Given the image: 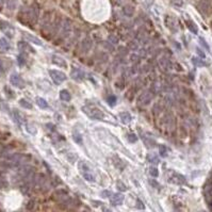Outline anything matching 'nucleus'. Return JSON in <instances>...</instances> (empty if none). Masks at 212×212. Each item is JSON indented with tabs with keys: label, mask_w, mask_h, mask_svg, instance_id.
Listing matches in <instances>:
<instances>
[{
	"label": "nucleus",
	"mask_w": 212,
	"mask_h": 212,
	"mask_svg": "<svg viewBox=\"0 0 212 212\" xmlns=\"http://www.w3.org/2000/svg\"><path fill=\"white\" fill-rule=\"evenodd\" d=\"M117 1H122V0H117Z\"/></svg>",
	"instance_id": "obj_48"
},
{
	"label": "nucleus",
	"mask_w": 212,
	"mask_h": 212,
	"mask_svg": "<svg viewBox=\"0 0 212 212\" xmlns=\"http://www.w3.org/2000/svg\"><path fill=\"white\" fill-rule=\"evenodd\" d=\"M0 30L10 38H12L15 34L14 27L11 24H9V23H7V21H0Z\"/></svg>",
	"instance_id": "obj_4"
},
{
	"label": "nucleus",
	"mask_w": 212,
	"mask_h": 212,
	"mask_svg": "<svg viewBox=\"0 0 212 212\" xmlns=\"http://www.w3.org/2000/svg\"><path fill=\"white\" fill-rule=\"evenodd\" d=\"M174 177L177 178V179H176V180H177L176 182L179 183V184H183V183H186V178L183 177L182 175H180V174L175 173V174H174Z\"/></svg>",
	"instance_id": "obj_29"
},
{
	"label": "nucleus",
	"mask_w": 212,
	"mask_h": 212,
	"mask_svg": "<svg viewBox=\"0 0 212 212\" xmlns=\"http://www.w3.org/2000/svg\"><path fill=\"white\" fill-rule=\"evenodd\" d=\"M52 63L54 64V65H57V66L59 67H62V68H67V63L66 61L64 60L62 57H59V56H52Z\"/></svg>",
	"instance_id": "obj_11"
},
{
	"label": "nucleus",
	"mask_w": 212,
	"mask_h": 212,
	"mask_svg": "<svg viewBox=\"0 0 212 212\" xmlns=\"http://www.w3.org/2000/svg\"><path fill=\"white\" fill-rule=\"evenodd\" d=\"M102 212H112L111 211V210H110V209H108V208H102Z\"/></svg>",
	"instance_id": "obj_45"
},
{
	"label": "nucleus",
	"mask_w": 212,
	"mask_h": 212,
	"mask_svg": "<svg viewBox=\"0 0 212 212\" xmlns=\"http://www.w3.org/2000/svg\"><path fill=\"white\" fill-rule=\"evenodd\" d=\"M192 63L197 67H203V66H206V63L203 61L202 59H198V58H192Z\"/></svg>",
	"instance_id": "obj_26"
},
{
	"label": "nucleus",
	"mask_w": 212,
	"mask_h": 212,
	"mask_svg": "<svg viewBox=\"0 0 212 212\" xmlns=\"http://www.w3.org/2000/svg\"><path fill=\"white\" fill-rule=\"evenodd\" d=\"M10 82L13 86H16L18 89L25 88V81L18 74H12L10 77Z\"/></svg>",
	"instance_id": "obj_5"
},
{
	"label": "nucleus",
	"mask_w": 212,
	"mask_h": 212,
	"mask_svg": "<svg viewBox=\"0 0 212 212\" xmlns=\"http://www.w3.org/2000/svg\"><path fill=\"white\" fill-rule=\"evenodd\" d=\"M159 154L161 155L162 157L167 156V148L165 147V146H163V145L159 146Z\"/></svg>",
	"instance_id": "obj_33"
},
{
	"label": "nucleus",
	"mask_w": 212,
	"mask_h": 212,
	"mask_svg": "<svg viewBox=\"0 0 212 212\" xmlns=\"http://www.w3.org/2000/svg\"><path fill=\"white\" fill-rule=\"evenodd\" d=\"M109 41H111V43L112 44H116L117 43V38L115 36H113V35H110V36H109Z\"/></svg>",
	"instance_id": "obj_41"
},
{
	"label": "nucleus",
	"mask_w": 212,
	"mask_h": 212,
	"mask_svg": "<svg viewBox=\"0 0 212 212\" xmlns=\"http://www.w3.org/2000/svg\"><path fill=\"white\" fill-rule=\"evenodd\" d=\"M159 63L164 69H170L171 68V62H170V60L166 58V57H163V58L160 59Z\"/></svg>",
	"instance_id": "obj_20"
},
{
	"label": "nucleus",
	"mask_w": 212,
	"mask_h": 212,
	"mask_svg": "<svg viewBox=\"0 0 212 212\" xmlns=\"http://www.w3.org/2000/svg\"><path fill=\"white\" fill-rule=\"evenodd\" d=\"M151 99H152V93L150 91H144L139 97V104L146 106V105H148L150 102Z\"/></svg>",
	"instance_id": "obj_6"
},
{
	"label": "nucleus",
	"mask_w": 212,
	"mask_h": 212,
	"mask_svg": "<svg viewBox=\"0 0 212 212\" xmlns=\"http://www.w3.org/2000/svg\"><path fill=\"white\" fill-rule=\"evenodd\" d=\"M197 9L202 14H207L210 9V1L209 0H200L197 4Z\"/></svg>",
	"instance_id": "obj_8"
},
{
	"label": "nucleus",
	"mask_w": 212,
	"mask_h": 212,
	"mask_svg": "<svg viewBox=\"0 0 212 212\" xmlns=\"http://www.w3.org/2000/svg\"><path fill=\"white\" fill-rule=\"evenodd\" d=\"M66 190H63V189H59L58 191L54 193V195H56L57 197H64L65 195H66Z\"/></svg>",
	"instance_id": "obj_31"
},
{
	"label": "nucleus",
	"mask_w": 212,
	"mask_h": 212,
	"mask_svg": "<svg viewBox=\"0 0 212 212\" xmlns=\"http://www.w3.org/2000/svg\"><path fill=\"white\" fill-rule=\"evenodd\" d=\"M110 202L113 206H119L122 205L123 202H124V195L121 193H116L113 194L111 197H110Z\"/></svg>",
	"instance_id": "obj_9"
},
{
	"label": "nucleus",
	"mask_w": 212,
	"mask_h": 212,
	"mask_svg": "<svg viewBox=\"0 0 212 212\" xmlns=\"http://www.w3.org/2000/svg\"><path fill=\"white\" fill-rule=\"evenodd\" d=\"M196 51H197V53H198L199 56L202 57V58H205V53L203 52V51L200 50V49H199V48H196Z\"/></svg>",
	"instance_id": "obj_43"
},
{
	"label": "nucleus",
	"mask_w": 212,
	"mask_h": 212,
	"mask_svg": "<svg viewBox=\"0 0 212 212\" xmlns=\"http://www.w3.org/2000/svg\"><path fill=\"white\" fill-rule=\"evenodd\" d=\"M128 136V141H129L130 143H135L136 141H138V138H136V135L135 134H133V133H130V134H128L127 135Z\"/></svg>",
	"instance_id": "obj_35"
},
{
	"label": "nucleus",
	"mask_w": 212,
	"mask_h": 212,
	"mask_svg": "<svg viewBox=\"0 0 212 212\" xmlns=\"http://www.w3.org/2000/svg\"><path fill=\"white\" fill-rule=\"evenodd\" d=\"M123 12L126 16L128 17H131L133 16V13H134V7L131 4H126L124 5V8H123Z\"/></svg>",
	"instance_id": "obj_16"
},
{
	"label": "nucleus",
	"mask_w": 212,
	"mask_h": 212,
	"mask_svg": "<svg viewBox=\"0 0 212 212\" xmlns=\"http://www.w3.org/2000/svg\"><path fill=\"white\" fill-rule=\"evenodd\" d=\"M36 105L38 108L41 109H47L48 108V102L45 100L44 98H40V97H37L36 98Z\"/></svg>",
	"instance_id": "obj_25"
},
{
	"label": "nucleus",
	"mask_w": 212,
	"mask_h": 212,
	"mask_svg": "<svg viewBox=\"0 0 212 212\" xmlns=\"http://www.w3.org/2000/svg\"><path fill=\"white\" fill-rule=\"evenodd\" d=\"M165 25H166V27L171 30V31H173V32L177 31L176 20L173 18V17H171V16H166V17H165Z\"/></svg>",
	"instance_id": "obj_13"
},
{
	"label": "nucleus",
	"mask_w": 212,
	"mask_h": 212,
	"mask_svg": "<svg viewBox=\"0 0 212 212\" xmlns=\"http://www.w3.org/2000/svg\"><path fill=\"white\" fill-rule=\"evenodd\" d=\"M49 76H50V78L56 84H61L64 81H66L67 79L66 75L64 74L63 72H61V70H57V69H50L49 70Z\"/></svg>",
	"instance_id": "obj_3"
},
{
	"label": "nucleus",
	"mask_w": 212,
	"mask_h": 212,
	"mask_svg": "<svg viewBox=\"0 0 212 212\" xmlns=\"http://www.w3.org/2000/svg\"><path fill=\"white\" fill-rule=\"evenodd\" d=\"M78 167H79L80 172H81V174H82L83 178H84L85 180L91 181V182H94V181H95V176H94V174L92 173V171H91V168L89 167V165L86 164L84 161H80L79 164H78Z\"/></svg>",
	"instance_id": "obj_1"
},
{
	"label": "nucleus",
	"mask_w": 212,
	"mask_h": 212,
	"mask_svg": "<svg viewBox=\"0 0 212 212\" xmlns=\"http://www.w3.org/2000/svg\"><path fill=\"white\" fill-rule=\"evenodd\" d=\"M60 98H61V100L65 101V102H68L72 99V95L67 90H62L60 92Z\"/></svg>",
	"instance_id": "obj_17"
},
{
	"label": "nucleus",
	"mask_w": 212,
	"mask_h": 212,
	"mask_svg": "<svg viewBox=\"0 0 212 212\" xmlns=\"http://www.w3.org/2000/svg\"><path fill=\"white\" fill-rule=\"evenodd\" d=\"M19 105H20L23 108L25 109H28V110H30V109H32V105L30 104L29 101L26 100V99H20L19 100Z\"/></svg>",
	"instance_id": "obj_28"
},
{
	"label": "nucleus",
	"mask_w": 212,
	"mask_h": 212,
	"mask_svg": "<svg viewBox=\"0 0 212 212\" xmlns=\"http://www.w3.org/2000/svg\"><path fill=\"white\" fill-rule=\"evenodd\" d=\"M3 1H4V0H0V8H1V7H2V4H3Z\"/></svg>",
	"instance_id": "obj_46"
},
{
	"label": "nucleus",
	"mask_w": 212,
	"mask_h": 212,
	"mask_svg": "<svg viewBox=\"0 0 212 212\" xmlns=\"http://www.w3.org/2000/svg\"><path fill=\"white\" fill-rule=\"evenodd\" d=\"M136 208H139V209H144V204L142 202H141L140 199H138V200H136Z\"/></svg>",
	"instance_id": "obj_40"
},
{
	"label": "nucleus",
	"mask_w": 212,
	"mask_h": 212,
	"mask_svg": "<svg viewBox=\"0 0 212 212\" xmlns=\"http://www.w3.org/2000/svg\"><path fill=\"white\" fill-rule=\"evenodd\" d=\"M73 140H74L75 143L79 144V145H81L82 144V136H81V134H80L79 132H78L77 130H75L74 132H73Z\"/></svg>",
	"instance_id": "obj_21"
},
{
	"label": "nucleus",
	"mask_w": 212,
	"mask_h": 212,
	"mask_svg": "<svg viewBox=\"0 0 212 212\" xmlns=\"http://www.w3.org/2000/svg\"><path fill=\"white\" fill-rule=\"evenodd\" d=\"M17 60H18V64L20 65V66H23V65H25V63H26V61H25V58L23 57V54H20V56H18V58H17Z\"/></svg>",
	"instance_id": "obj_37"
},
{
	"label": "nucleus",
	"mask_w": 212,
	"mask_h": 212,
	"mask_svg": "<svg viewBox=\"0 0 212 212\" xmlns=\"http://www.w3.org/2000/svg\"><path fill=\"white\" fill-rule=\"evenodd\" d=\"M26 130L30 133V134H32V135L36 134V132H37L36 128H35L34 126H33V125H31V124H27L26 125Z\"/></svg>",
	"instance_id": "obj_27"
},
{
	"label": "nucleus",
	"mask_w": 212,
	"mask_h": 212,
	"mask_svg": "<svg viewBox=\"0 0 212 212\" xmlns=\"http://www.w3.org/2000/svg\"><path fill=\"white\" fill-rule=\"evenodd\" d=\"M199 212H206V211H204V210H202V211H199Z\"/></svg>",
	"instance_id": "obj_47"
},
{
	"label": "nucleus",
	"mask_w": 212,
	"mask_h": 212,
	"mask_svg": "<svg viewBox=\"0 0 212 212\" xmlns=\"http://www.w3.org/2000/svg\"><path fill=\"white\" fill-rule=\"evenodd\" d=\"M13 118L18 125H20L21 123H23V116L20 115V113H19L18 110H16V109L15 110H13Z\"/></svg>",
	"instance_id": "obj_24"
},
{
	"label": "nucleus",
	"mask_w": 212,
	"mask_h": 212,
	"mask_svg": "<svg viewBox=\"0 0 212 212\" xmlns=\"http://www.w3.org/2000/svg\"><path fill=\"white\" fill-rule=\"evenodd\" d=\"M18 49L21 51V53H34V49L26 42H19L18 43Z\"/></svg>",
	"instance_id": "obj_10"
},
{
	"label": "nucleus",
	"mask_w": 212,
	"mask_h": 212,
	"mask_svg": "<svg viewBox=\"0 0 212 212\" xmlns=\"http://www.w3.org/2000/svg\"><path fill=\"white\" fill-rule=\"evenodd\" d=\"M116 97H115V96L114 95H110V96H108V97H107V101H108L109 102V105H110V106H114V105L116 104Z\"/></svg>",
	"instance_id": "obj_30"
},
{
	"label": "nucleus",
	"mask_w": 212,
	"mask_h": 212,
	"mask_svg": "<svg viewBox=\"0 0 212 212\" xmlns=\"http://www.w3.org/2000/svg\"><path fill=\"white\" fill-rule=\"evenodd\" d=\"M101 197H104V198H108V197H111L112 195H113V193H112L111 191H109V190H105V191L101 192Z\"/></svg>",
	"instance_id": "obj_34"
},
{
	"label": "nucleus",
	"mask_w": 212,
	"mask_h": 212,
	"mask_svg": "<svg viewBox=\"0 0 212 212\" xmlns=\"http://www.w3.org/2000/svg\"><path fill=\"white\" fill-rule=\"evenodd\" d=\"M149 183H150L152 187H159V184H158L155 180H149Z\"/></svg>",
	"instance_id": "obj_44"
},
{
	"label": "nucleus",
	"mask_w": 212,
	"mask_h": 212,
	"mask_svg": "<svg viewBox=\"0 0 212 212\" xmlns=\"http://www.w3.org/2000/svg\"><path fill=\"white\" fill-rule=\"evenodd\" d=\"M4 73V66H3L2 61L0 60V74H3Z\"/></svg>",
	"instance_id": "obj_42"
},
{
	"label": "nucleus",
	"mask_w": 212,
	"mask_h": 212,
	"mask_svg": "<svg viewBox=\"0 0 212 212\" xmlns=\"http://www.w3.org/2000/svg\"><path fill=\"white\" fill-rule=\"evenodd\" d=\"M72 78L76 81H82L83 78H84L85 74L81 70V69H78V68H74L72 70V74H70Z\"/></svg>",
	"instance_id": "obj_14"
},
{
	"label": "nucleus",
	"mask_w": 212,
	"mask_h": 212,
	"mask_svg": "<svg viewBox=\"0 0 212 212\" xmlns=\"http://www.w3.org/2000/svg\"><path fill=\"white\" fill-rule=\"evenodd\" d=\"M10 48H11V45H10V43H9V41L7 40V38H4V37L0 38V49H1V50L8 51Z\"/></svg>",
	"instance_id": "obj_18"
},
{
	"label": "nucleus",
	"mask_w": 212,
	"mask_h": 212,
	"mask_svg": "<svg viewBox=\"0 0 212 212\" xmlns=\"http://www.w3.org/2000/svg\"><path fill=\"white\" fill-rule=\"evenodd\" d=\"M186 24H187V27L189 28V30L191 32H193L194 34H196L197 32H198V29H197V26L195 24H194L193 21L192 20H187L186 21Z\"/></svg>",
	"instance_id": "obj_22"
},
{
	"label": "nucleus",
	"mask_w": 212,
	"mask_h": 212,
	"mask_svg": "<svg viewBox=\"0 0 212 212\" xmlns=\"http://www.w3.org/2000/svg\"><path fill=\"white\" fill-rule=\"evenodd\" d=\"M119 118H121L123 124H128L131 121V115L128 112H123V113L119 114Z\"/></svg>",
	"instance_id": "obj_19"
},
{
	"label": "nucleus",
	"mask_w": 212,
	"mask_h": 212,
	"mask_svg": "<svg viewBox=\"0 0 212 212\" xmlns=\"http://www.w3.org/2000/svg\"><path fill=\"white\" fill-rule=\"evenodd\" d=\"M92 44H93V43H92V40L89 38V37H85L84 40L81 42V48H80L81 52L82 53L88 52L91 48H92Z\"/></svg>",
	"instance_id": "obj_12"
},
{
	"label": "nucleus",
	"mask_w": 212,
	"mask_h": 212,
	"mask_svg": "<svg viewBox=\"0 0 212 212\" xmlns=\"http://www.w3.org/2000/svg\"><path fill=\"white\" fill-rule=\"evenodd\" d=\"M147 160H148L150 163H152V164H159L160 163L159 157L155 154H149L148 157H147Z\"/></svg>",
	"instance_id": "obj_23"
},
{
	"label": "nucleus",
	"mask_w": 212,
	"mask_h": 212,
	"mask_svg": "<svg viewBox=\"0 0 212 212\" xmlns=\"http://www.w3.org/2000/svg\"><path fill=\"white\" fill-rule=\"evenodd\" d=\"M83 111H84L85 114H88L89 116L93 119H99V121H101V119L105 118L104 112L101 111V110H99V109L95 108V107H83Z\"/></svg>",
	"instance_id": "obj_2"
},
{
	"label": "nucleus",
	"mask_w": 212,
	"mask_h": 212,
	"mask_svg": "<svg viewBox=\"0 0 212 212\" xmlns=\"http://www.w3.org/2000/svg\"><path fill=\"white\" fill-rule=\"evenodd\" d=\"M24 34H25V37H26V38L29 41V42H31L32 44H35V45H38V46H42L43 45L42 41H41L40 38H37L36 36H34V35L29 34V33H26V32H25Z\"/></svg>",
	"instance_id": "obj_15"
},
{
	"label": "nucleus",
	"mask_w": 212,
	"mask_h": 212,
	"mask_svg": "<svg viewBox=\"0 0 212 212\" xmlns=\"http://www.w3.org/2000/svg\"><path fill=\"white\" fill-rule=\"evenodd\" d=\"M72 30V21L69 19H65L64 25L62 27V32H61V40H64V37H67L70 33Z\"/></svg>",
	"instance_id": "obj_7"
},
{
	"label": "nucleus",
	"mask_w": 212,
	"mask_h": 212,
	"mask_svg": "<svg viewBox=\"0 0 212 212\" xmlns=\"http://www.w3.org/2000/svg\"><path fill=\"white\" fill-rule=\"evenodd\" d=\"M149 174H150V176H152V177H158V176H159V171H158V168H156V167H150V168H149Z\"/></svg>",
	"instance_id": "obj_32"
},
{
	"label": "nucleus",
	"mask_w": 212,
	"mask_h": 212,
	"mask_svg": "<svg viewBox=\"0 0 212 212\" xmlns=\"http://www.w3.org/2000/svg\"><path fill=\"white\" fill-rule=\"evenodd\" d=\"M4 92H7V93L9 94V97H10V98H13L14 97V93H13V91H11L10 89L8 88V86H5L4 88Z\"/></svg>",
	"instance_id": "obj_38"
},
{
	"label": "nucleus",
	"mask_w": 212,
	"mask_h": 212,
	"mask_svg": "<svg viewBox=\"0 0 212 212\" xmlns=\"http://www.w3.org/2000/svg\"><path fill=\"white\" fill-rule=\"evenodd\" d=\"M199 42L202 43V45L204 46V47L206 48V49H207V50H209V49H210V48H209V46H208L207 42H206V41H205L204 38H203V37H199Z\"/></svg>",
	"instance_id": "obj_39"
},
{
	"label": "nucleus",
	"mask_w": 212,
	"mask_h": 212,
	"mask_svg": "<svg viewBox=\"0 0 212 212\" xmlns=\"http://www.w3.org/2000/svg\"><path fill=\"white\" fill-rule=\"evenodd\" d=\"M116 187L121 190V191H126V190H127V187L125 186V183H123L122 181H117Z\"/></svg>",
	"instance_id": "obj_36"
}]
</instances>
